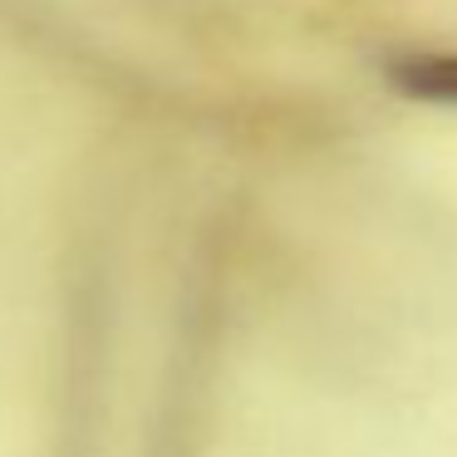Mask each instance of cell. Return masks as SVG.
I'll return each instance as SVG.
<instances>
[{"instance_id":"6da1fadb","label":"cell","mask_w":457,"mask_h":457,"mask_svg":"<svg viewBox=\"0 0 457 457\" xmlns=\"http://www.w3.org/2000/svg\"><path fill=\"white\" fill-rule=\"evenodd\" d=\"M447 74H453V84H447V89H437V94H453L457 89V64H437V70H428L423 79H447Z\"/></svg>"}]
</instances>
